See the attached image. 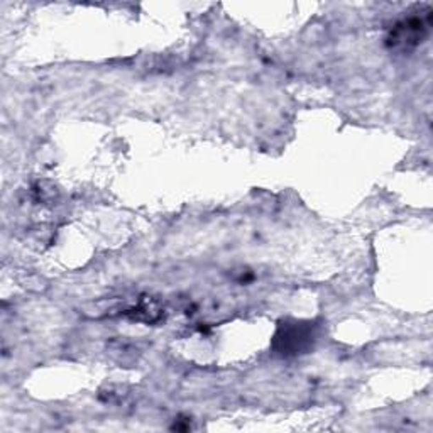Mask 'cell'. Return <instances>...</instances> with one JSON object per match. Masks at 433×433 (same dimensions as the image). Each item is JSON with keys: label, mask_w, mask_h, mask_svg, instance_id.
I'll return each mask as SVG.
<instances>
[{"label": "cell", "mask_w": 433, "mask_h": 433, "mask_svg": "<svg viewBox=\"0 0 433 433\" xmlns=\"http://www.w3.org/2000/svg\"><path fill=\"white\" fill-rule=\"evenodd\" d=\"M283 339H285V347H283L285 352L283 354H298L308 345L312 334H310V330H303L301 327H291L283 334Z\"/></svg>", "instance_id": "1"}]
</instances>
